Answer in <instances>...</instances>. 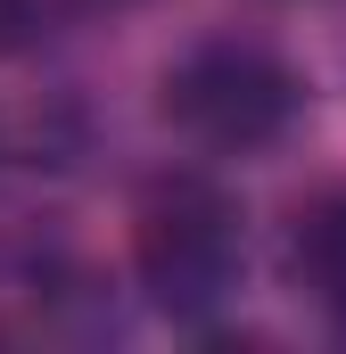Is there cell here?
<instances>
[{
  "mask_svg": "<svg viewBox=\"0 0 346 354\" xmlns=\"http://www.w3.org/2000/svg\"><path fill=\"white\" fill-rule=\"evenodd\" d=\"M132 280L173 330H206L248 288V206L215 174H157L132 206Z\"/></svg>",
  "mask_w": 346,
  "mask_h": 354,
  "instance_id": "1",
  "label": "cell"
},
{
  "mask_svg": "<svg viewBox=\"0 0 346 354\" xmlns=\"http://www.w3.org/2000/svg\"><path fill=\"white\" fill-rule=\"evenodd\" d=\"M157 115L198 157H264L305 124V75L256 33H198L157 75Z\"/></svg>",
  "mask_w": 346,
  "mask_h": 354,
  "instance_id": "2",
  "label": "cell"
},
{
  "mask_svg": "<svg viewBox=\"0 0 346 354\" xmlns=\"http://www.w3.org/2000/svg\"><path fill=\"white\" fill-rule=\"evenodd\" d=\"M280 256H289V288H297L322 322L346 330V181H313V189L289 206Z\"/></svg>",
  "mask_w": 346,
  "mask_h": 354,
  "instance_id": "3",
  "label": "cell"
},
{
  "mask_svg": "<svg viewBox=\"0 0 346 354\" xmlns=\"http://www.w3.org/2000/svg\"><path fill=\"white\" fill-rule=\"evenodd\" d=\"M33 8H42V0H0V58L33 33Z\"/></svg>",
  "mask_w": 346,
  "mask_h": 354,
  "instance_id": "4",
  "label": "cell"
}]
</instances>
